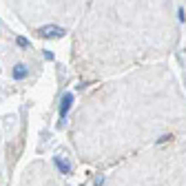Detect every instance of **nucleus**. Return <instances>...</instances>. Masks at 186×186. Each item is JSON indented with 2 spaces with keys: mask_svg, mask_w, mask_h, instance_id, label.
I'll return each mask as SVG.
<instances>
[{
  "mask_svg": "<svg viewBox=\"0 0 186 186\" xmlns=\"http://www.w3.org/2000/svg\"><path fill=\"white\" fill-rule=\"evenodd\" d=\"M13 76H16V78H25V66H16Z\"/></svg>",
  "mask_w": 186,
  "mask_h": 186,
  "instance_id": "f257e3e1",
  "label": "nucleus"
}]
</instances>
